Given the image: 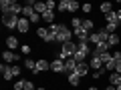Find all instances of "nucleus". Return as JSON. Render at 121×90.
<instances>
[{
    "mask_svg": "<svg viewBox=\"0 0 121 90\" xmlns=\"http://www.w3.org/2000/svg\"><path fill=\"white\" fill-rule=\"evenodd\" d=\"M89 90H99V88H97V86H89Z\"/></svg>",
    "mask_w": 121,
    "mask_h": 90,
    "instance_id": "obj_38",
    "label": "nucleus"
},
{
    "mask_svg": "<svg viewBox=\"0 0 121 90\" xmlns=\"http://www.w3.org/2000/svg\"><path fill=\"white\" fill-rule=\"evenodd\" d=\"M105 20H107V24H119V18H117V12H115V10H113L111 14H107Z\"/></svg>",
    "mask_w": 121,
    "mask_h": 90,
    "instance_id": "obj_24",
    "label": "nucleus"
},
{
    "mask_svg": "<svg viewBox=\"0 0 121 90\" xmlns=\"http://www.w3.org/2000/svg\"><path fill=\"white\" fill-rule=\"evenodd\" d=\"M99 10H101V14H105V16H107V14L113 12V4H111V2H101Z\"/></svg>",
    "mask_w": 121,
    "mask_h": 90,
    "instance_id": "obj_19",
    "label": "nucleus"
},
{
    "mask_svg": "<svg viewBox=\"0 0 121 90\" xmlns=\"http://www.w3.org/2000/svg\"><path fill=\"white\" fill-rule=\"evenodd\" d=\"M77 50H79V44L71 40V42H67V44H60V52L56 54V58H60V60L73 58V56L77 54Z\"/></svg>",
    "mask_w": 121,
    "mask_h": 90,
    "instance_id": "obj_1",
    "label": "nucleus"
},
{
    "mask_svg": "<svg viewBox=\"0 0 121 90\" xmlns=\"http://www.w3.org/2000/svg\"><path fill=\"white\" fill-rule=\"evenodd\" d=\"M103 74H105V70H95V72H93V78H95V80H99Z\"/></svg>",
    "mask_w": 121,
    "mask_h": 90,
    "instance_id": "obj_33",
    "label": "nucleus"
},
{
    "mask_svg": "<svg viewBox=\"0 0 121 90\" xmlns=\"http://www.w3.org/2000/svg\"><path fill=\"white\" fill-rule=\"evenodd\" d=\"M51 70H52V72H56V74H59V72H65V60L55 58L51 62Z\"/></svg>",
    "mask_w": 121,
    "mask_h": 90,
    "instance_id": "obj_8",
    "label": "nucleus"
},
{
    "mask_svg": "<svg viewBox=\"0 0 121 90\" xmlns=\"http://www.w3.org/2000/svg\"><path fill=\"white\" fill-rule=\"evenodd\" d=\"M119 62H121V60H119Z\"/></svg>",
    "mask_w": 121,
    "mask_h": 90,
    "instance_id": "obj_41",
    "label": "nucleus"
},
{
    "mask_svg": "<svg viewBox=\"0 0 121 90\" xmlns=\"http://www.w3.org/2000/svg\"><path fill=\"white\" fill-rule=\"evenodd\" d=\"M10 72H12L14 78H18V76H20V66H18V64H12V66H10Z\"/></svg>",
    "mask_w": 121,
    "mask_h": 90,
    "instance_id": "obj_30",
    "label": "nucleus"
},
{
    "mask_svg": "<svg viewBox=\"0 0 121 90\" xmlns=\"http://www.w3.org/2000/svg\"><path fill=\"white\" fill-rule=\"evenodd\" d=\"M89 42L91 44H99V42H103V40H101V36H99V32H91V36H89Z\"/></svg>",
    "mask_w": 121,
    "mask_h": 90,
    "instance_id": "obj_26",
    "label": "nucleus"
},
{
    "mask_svg": "<svg viewBox=\"0 0 121 90\" xmlns=\"http://www.w3.org/2000/svg\"><path fill=\"white\" fill-rule=\"evenodd\" d=\"M109 84L119 86V84H121V74H119V72H111V76H109Z\"/></svg>",
    "mask_w": 121,
    "mask_h": 90,
    "instance_id": "obj_21",
    "label": "nucleus"
},
{
    "mask_svg": "<svg viewBox=\"0 0 121 90\" xmlns=\"http://www.w3.org/2000/svg\"><path fill=\"white\" fill-rule=\"evenodd\" d=\"M47 70H51V62H48V60H44V58L36 60V72H35V74H39V72H47Z\"/></svg>",
    "mask_w": 121,
    "mask_h": 90,
    "instance_id": "obj_9",
    "label": "nucleus"
},
{
    "mask_svg": "<svg viewBox=\"0 0 121 90\" xmlns=\"http://www.w3.org/2000/svg\"><path fill=\"white\" fill-rule=\"evenodd\" d=\"M14 90H36L35 84L30 80H24V78H18L16 82H14Z\"/></svg>",
    "mask_w": 121,
    "mask_h": 90,
    "instance_id": "obj_5",
    "label": "nucleus"
},
{
    "mask_svg": "<svg viewBox=\"0 0 121 90\" xmlns=\"http://www.w3.org/2000/svg\"><path fill=\"white\" fill-rule=\"evenodd\" d=\"M16 4V0H2L0 2V8H2V16H8L12 12V6Z\"/></svg>",
    "mask_w": 121,
    "mask_h": 90,
    "instance_id": "obj_7",
    "label": "nucleus"
},
{
    "mask_svg": "<svg viewBox=\"0 0 121 90\" xmlns=\"http://www.w3.org/2000/svg\"><path fill=\"white\" fill-rule=\"evenodd\" d=\"M81 10H83V12H91V4H83Z\"/></svg>",
    "mask_w": 121,
    "mask_h": 90,
    "instance_id": "obj_34",
    "label": "nucleus"
},
{
    "mask_svg": "<svg viewBox=\"0 0 121 90\" xmlns=\"http://www.w3.org/2000/svg\"><path fill=\"white\" fill-rule=\"evenodd\" d=\"M18 22H20V16H14V14H8V16H2V24L4 28H18Z\"/></svg>",
    "mask_w": 121,
    "mask_h": 90,
    "instance_id": "obj_4",
    "label": "nucleus"
},
{
    "mask_svg": "<svg viewBox=\"0 0 121 90\" xmlns=\"http://www.w3.org/2000/svg\"><path fill=\"white\" fill-rule=\"evenodd\" d=\"M47 8L48 10H55L56 8V2H55V0H47Z\"/></svg>",
    "mask_w": 121,
    "mask_h": 90,
    "instance_id": "obj_32",
    "label": "nucleus"
},
{
    "mask_svg": "<svg viewBox=\"0 0 121 90\" xmlns=\"http://www.w3.org/2000/svg\"><path fill=\"white\" fill-rule=\"evenodd\" d=\"M121 42V38H119V36H117V34H109V40H107V44H109V46H117V44H119Z\"/></svg>",
    "mask_w": 121,
    "mask_h": 90,
    "instance_id": "obj_25",
    "label": "nucleus"
},
{
    "mask_svg": "<svg viewBox=\"0 0 121 90\" xmlns=\"http://www.w3.org/2000/svg\"><path fill=\"white\" fill-rule=\"evenodd\" d=\"M36 36L43 38L44 42H51V32H48V28H39L36 30Z\"/></svg>",
    "mask_w": 121,
    "mask_h": 90,
    "instance_id": "obj_16",
    "label": "nucleus"
},
{
    "mask_svg": "<svg viewBox=\"0 0 121 90\" xmlns=\"http://www.w3.org/2000/svg\"><path fill=\"white\" fill-rule=\"evenodd\" d=\"M83 28H85L87 32H95V30H93L95 28V22L91 20V18H85V20H83Z\"/></svg>",
    "mask_w": 121,
    "mask_h": 90,
    "instance_id": "obj_23",
    "label": "nucleus"
},
{
    "mask_svg": "<svg viewBox=\"0 0 121 90\" xmlns=\"http://www.w3.org/2000/svg\"><path fill=\"white\" fill-rule=\"evenodd\" d=\"M75 70H77V60L75 58H67L65 60V72L71 74V72H75Z\"/></svg>",
    "mask_w": 121,
    "mask_h": 90,
    "instance_id": "obj_14",
    "label": "nucleus"
},
{
    "mask_svg": "<svg viewBox=\"0 0 121 90\" xmlns=\"http://www.w3.org/2000/svg\"><path fill=\"white\" fill-rule=\"evenodd\" d=\"M28 28H30V20L20 16V22H18V28H16V30L20 32V34H26V32H28Z\"/></svg>",
    "mask_w": 121,
    "mask_h": 90,
    "instance_id": "obj_12",
    "label": "nucleus"
},
{
    "mask_svg": "<svg viewBox=\"0 0 121 90\" xmlns=\"http://www.w3.org/2000/svg\"><path fill=\"white\" fill-rule=\"evenodd\" d=\"M22 52H24V54H30V46H28V44H24V46H22Z\"/></svg>",
    "mask_w": 121,
    "mask_h": 90,
    "instance_id": "obj_35",
    "label": "nucleus"
},
{
    "mask_svg": "<svg viewBox=\"0 0 121 90\" xmlns=\"http://www.w3.org/2000/svg\"><path fill=\"white\" fill-rule=\"evenodd\" d=\"M55 16H56L55 10H47V12L43 14V20H44V22H48V26H51V24H55Z\"/></svg>",
    "mask_w": 121,
    "mask_h": 90,
    "instance_id": "obj_17",
    "label": "nucleus"
},
{
    "mask_svg": "<svg viewBox=\"0 0 121 90\" xmlns=\"http://www.w3.org/2000/svg\"><path fill=\"white\" fill-rule=\"evenodd\" d=\"M117 28H119V24H105V30L109 34H117Z\"/></svg>",
    "mask_w": 121,
    "mask_h": 90,
    "instance_id": "obj_29",
    "label": "nucleus"
},
{
    "mask_svg": "<svg viewBox=\"0 0 121 90\" xmlns=\"http://www.w3.org/2000/svg\"><path fill=\"white\" fill-rule=\"evenodd\" d=\"M73 28H69V26H65L63 24V28H60V32L56 34V42H60V44H67V42H71L73 40Z\"/></svg>",
    "mask_w": 121,
    "mask_h": 90,
    "instance_id": "obj_3",
    "label": "nucleus"
},
{
    "mask_svg": "<svg viewBox=\"0 0 121 90\" xmlns=\"http://www.w3.org/2000/svg\"><path fill=\"white\" fill-rule=\"evenodd\" d=\"M89 66H91L93 70H105V62L101 60V56H91Z\"/></svg>",
    "mask_w": 121,
    "mask_h": 90,
    "instance_id": "obj_6",
    "label": "nucleus"
},
{
    "mask_svg": "<svg viewBox=\"0 0 121 90\" xmlns=\"http://www.w3.org/2000/svg\"><path fill=\"white\" fill-rule=\"evenodd\" d=\"M24 68L30 70V72H36V62L32 58H24Z\"/></svg>",
    "mask_w": 121,
    "mask_h": 90,
    "instance_id": "obj_22",
    "label": "nucleus"
},
{
    "mask_svg": "<svg viewBox=\"0 0 121 90\" xmlns=\"http://www.w3.org/2000/svg\"><path fill=\"white\" fill-rule=\"evenodd\" d=\"M67 80H69V84H71V86H79V84H81V76H79L77 72H71Z\"/></svg>",
    "mask_w": 121,
    "mask_h": 90,
    "instance_id": "obj_20",
    "label": "nucleus"
},
{
    "mask_svg": "<svg viewBox=\"0 0 121 90\" xmlns=\"http://www.w3.org/2000/svg\"><path fill=\"white\" fill-rule=\"evenodd\" d=\"M71 28H73V30L83 28V20H81V18H73V20H71Z\"/></svg>",
    "mask_w": 121,
    "mask_h": 90,
    "instance_id": "obj_27",
    "label": "nucleus"
},
{
    "mask_svg": "<svg viewBox=\"0 0 121 90\" xmlns=\"http://www.w3.org/2000/svg\"><path fill=\"white\" fill-rule=\"evenodd\" d=\"M105 90H117V88H115L113 84H109V86H105Z\"/></svg>",
    "mask_w": 121,
    "mask_h": 90,
    "instance_id": "obj_36",
    "label": "nucleus"
},
{
    "mask_svg": "<svg viewBox=\"0 0 121 90\" xmlns=\"http://www.w3.org/2000/svg\"><path fill=\"white\" fill-rule=\"evenodd\" d=\"M0 70H2V78H4V80H12V72H10V66L8 64H2L0 66Z\"/></svg>",
    "mask_w": 121,
    "mask_h": 90,
    "instance_id": "obj_18",
    "label": "nucleus"
},
{
    "mask_svg": "<svg viewBox=\"0 0 121 90\" xmlns=\"http://www.w3.org/2000/svg\"><path fill=\"white\" fill-rule=\"evenodd\" d=\"M28 20H30V24H36V22H39V20H43V16H40V14H36V12H35V14H32V16L28 18Z\"/></svg>",
    "mask_w": 121,
    "mask_h": 90,
    "instance_id": "obj_31",
    "label": "nucleus"
},
{
    "mask_svg": "<svg viewBox=\"0 0 121 90\" xmlns=\"http://www.w3.org/2000/svg\"><path fill=\"white\" fill-rule=\"evenodd\" d=\"M73 34L79 38V42H89V36H91V32H87L85 28H79V30H73Z\"/></svg>",
    "mask_w": 121,
    "mask_h": 90,
    "instance_id": "obj_10",
    "label": "nucleus"
},
{
    "mask_svg": "<svg viewBox=\"0 0 121 90\" xmlns=\"http://www.w3.org/2000/svg\"><path fill=\"white\" fill-rule=\"evenodd\" d=\"M115 68H117V60H109V62H105V70H113L115 72Z\"/></svg>",
    "mask_w": 121,
    "mask_h": 90,
    "instance_id": "obj_28",
    "label": "nucleus"
},
{
    "mask_svg": "<svg viewBox=\"0 0 121 90\" xmlns=\"http://www.w3.org/2000/svg\"><path fill=\"white\" fill-rule=\"evenodd\" d=\"M4 42H6V48H8V50H14V48L18 46V38H16V36H12V34H10V36H6V40H4Z\"/></svg>",
    "mask_w": 121,
    "mask_h": 90,
    "instance_id": "obj_15",
    "label": "nucleus"
},
{
    "mask_svg": "<svg viewBox=\"0 0 121 90\" xmlns=\"http://www.w3.org/2000/svg\"><path fill=\"white\" fill-rule=\"evenodd\" d=\"M36 90H47V88H43V86H39V88H36Z\"/></svg>",
    "mask_w": 121,
    "mask_h": 90,
    "instance_id": "obj_39",
    "label": "nucleus"
},
{
    "mask_svg": "<svg viewBox=\"0 0 121 90\" xmlns=\"http://www.w3.org/2000/svg\"><path fill=\"white\" fill-rule=\"evenodd\" d=\"M79 8H81V4H79L77 0H60L59 4H56L59 12H77Z\"/></svg>",
    "mask_w": 121,
    "mask_h": 90,
    "instance_id": "obj_2",
    "label": "nucleus"
},
{
    "mask_svg": "<svg viewBox=\"0 0 121 90\" xmlns=\"http://www.w3.org/2000/svg\"><path fill=\"white\" fill-rule=\"evenodd\" d=\"M89 68H91V66H89V62H79V64H77V70H75V72H77L79 74V76H87V74H89Z\"/></svg>",
    "mask_w": 121,
    "mask_h": 90,
    "instance_id": "obj_13",
    "label": "nucleus"
},
{
    "mask_svg": "<svg viewBox=\"0 0 121 90\" xmlns=\"http://www.w3.org/2000/svg\"><path fill=\"white\" fill-rule=\"evenodd\" d=\"M115 12H117V18H119V22H121V8H119V10H115Z\"/></svg>",
    "mask_w": 121,
    "mask_h": 90,
    "instance_id": "obj_37",
    "label": "nucleus"
},
{
    "mask_svg": "<svg viewBox=\"0 0 121 90\" xmlns=\"http://www.w3.org/2000/svg\"><path fill=\"white\" fill-rule=\"evenodd\" d=\"M115 88H117V90H121V84H119V86H115Z\"/></svg>",
    "mask_w": 121,
    "mask_h": 90,
    "instance_id": "obj_40",
    "label": "nucleus"
},
{
    "mask_svg": "<svg viewBox=\"0 0 121 90\" xmlns=\"http://www.w3.org/2000/svg\"><path fill=\"white\" fill-rule=\"evenodd\" d=\"M2 58H4V64H8V62H18V60H20V54H14L12 50H6L4 54H2Z\"/></svg>",
    "mask_w": 121,
    "mask_h": 90,
    "instance_id": "obj_11",
    "label": "nucleus"
}]
</instances>
